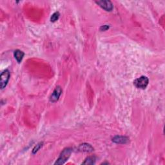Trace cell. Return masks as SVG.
<instances>
[{
    "mask_svg": "<svg viewBox=\"0 0 165 165\" xmlns=\"http://www.w3.org/2000/svg\"><path fill=\"white\" fill-rule=\"evenodd\" d=\"M72 150L70 148H67L64 149L61 154L59 157V158L57 159L56 162L55 163V164H63L66 161H67L71 155Z\"/></svg>",
    "mask_w": 165,
    "mask_h": 165,
    "instance_id": "obj_1",
    "label": "cell"
},
{
    "mask_svg": "<svg viewBox=\"0 0 165 165\" xmlns=\"http://www.w3.org/2000/svg\"><path fill=\"white\" fill-rule=\"evenodd\" d=\"M149 80L147 77L141 76L140 78L135 79L134 81V85L138 89H145L148 86Z\"/></svg>",
    "mask_w": 165,
    "mask_h": 165,
    "instance_id": "obj_2",
    "label": "cell"
},
{
    "mask_svg": "<svg viewBox=\"0 0 165 165\" xmlns=\"http://www.w3.org/2000/svg\"><path fill=\"white\" fill-rule=\"evenodd\" d=\"M10 72L9 70H5L1 74V89L3 90L6 87L10 79Z\"/></svg>",
    "mask_w": 165,
    "mask_h": 165,
    "instance_id": "obj_3",
    "label": "cell"
},
{
    "mask_svg": "<svg viewBox=\"0 0 165 165\" xmlns=\"http://www.w3.org/2000/svg\"><path fill=\"white\" fill-rule=\"evenodd\" d=\"M96 3L102 9L105 10L106 11H108V12L112 11L113 8L112 3L110 1H108V0L107 1H96Z\"/></svg>",
    "mask_w": 165,
    "mask_h": 165,
    "instance_id": "obj_4",
    "label": "cell"
},
{
    "mask_svg": "<svg viewBox=\"0 0 165 165\" xmlns=\"http://www.w3.org/2000/svg\"><path fill=\"white\" fill-rule=\"evenodd\" d=\"M62 94V89L61 86H57L56 87V89H54L53 91L52 94H51V96L50 97V101L51 102H56L57 101L60 97L61 96V95Z\"/></svg>",
    "mask_w": 165,
    "mask_h": 165,
    "instance_id": "obj_5",
    "label": "cell"
},
{
    "mask_svg": "<svg viewBox=\"0 0 165 165\" xmlns=\"http://www.w3.org/2000/svg\"><path fill=\"white\" fill-rule=\"evenodd\" d=\"M112 141L117 144H126L129 141V139L125 136L117 135L112 139Z\"/></svg>",
    "mask_w": 165,
    "mask_h": 165,
    "instance_id": "obj_6",
    "label": "cell"
},
{
    "mask_svg": "<svg viewBox=\"0 0 165 165\" xmlns=\"http://www.w3.org/2000/svg\"><path fill=\"white\" fill-rule=\"evenodd\" d=\"M78 150L81 152H92L94 150V148L92 146L90 145L87 144V143H83L81 144L79 147H78Z\"/></svg>",
    "mask_w": 165,
    "mask_h": 165,
    "instance_id": "obj_7",
    "label": "cell"
},
{
    "mask_svg": "<svg viewBox=\"0 0 165 165\" xmlns=\"http://www.w3.org/2000/svg\"><path fill=\"white\" fill-rule=\"evenodd\" d=\"M25 56V54L23 52H22L21 50H16L14 51V57H15L16 61H17V63H20L22 60Z\"/></svg>",
    "mask_w": 165,
    "mask_h": 165,
    "instance_id": "obj_8",
    "label": "cell"
},
{
    "mask_svg": "<svg viewBox=\"0 0 165 165\" xmlns=\"http://www.w3.org/2000/svg\"><path fill=\"white\" fill-rule=\"evenodd\" d=\"M96 157L94 156L89 157L85 160V161L82 163L83 164H94L96 162Z\"/></svg>",
    "mask_w": 165,
    "mask_h": 165,
    "instance_id": "obj_9",
    "label": "cell"
},
{
    "mask_svg": "<svg viewBox=\"0 0 165 165\" xmlns=\"http://www.w3.org/2000/svg\"><path fill=\"white\" fill-rule=\"evenodd\" d=\"M60 13H59V12H54L50 17V21L56 22L57 20H58L59 17H60Z\"/></svg>",
    "mask_w": 165,
    "mask_h": 165,
    "instance_id": "obj_10",
    "label": "cell"
},
{
    "mask_svg": "<svg viewBox=\"0 0 165 165\" xmlns=\"http://www.w3.org/2000/svg\"><path fill=\"white\" fill-rule=\"evenodd\" d=\"M43 145V142H39V143H38V145H36V146H35V147L33 148V150H32V153H33V154H34V153H36V152H38V150L42 147Z\"/></svg>",
    "mask_w": 165,
    "mask_h": 165,
    "instance_id": "obj_11",
    "label": "cell"
},
{
    "mask_svg": "<svg viewBox=\"0 0 165 165\" xmlns=\"http://www.w3.org/2000/svg\"><path fill=\"white\" fill-rule=\"evenodd\" d=\"M108 28H109L108 25H102V26H101L100 27V29L101 31H107Z\"/></svg>",
    "mask_w": 165,
    "mask_h": 165,
    "instance_id": "obj_12",
    "label": "cell"
}]
</instances>
